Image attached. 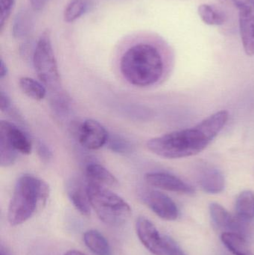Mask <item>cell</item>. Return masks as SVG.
Here are the masks:
<instances>
[{
	"instance_id": "1",
	"label": "cell",
	"mask_w": 254,
	"mask_h": 255,
	"mask_svg": "<svg viewBox=\"0 0 254 255\" xmlns=\"http://www.w3.org/2000/svg\"><path fill=\"white\" fill-rule=\"evenodd\" d=\"M229 114L219 111L191 128L176 130L152 138L146 143L148 149L167 159L196 155L204 151L228 123Z\"/></svg>"
},
{
	"instance_id": "2",
	"label": "cell",
	"mask_w": 254,
	"mask_h": 255,
	"mask_svg": "<svg viewBox=\"0 0 254 255\" xmlns=\"http://www.w3.org/2000/svg\"><path fill=\"white\" fill-rule=\"evenodd\" d=\"M120 70L131 85L141 88L152 86L162 77L164 61L159 50L153 45L137 43L122 55Z\"/></svg>"
},
{
	"instance_id": "3",
	"label": "cell",
	"mask_w": 254,
	"mask_h": 255,
	"mask_svg": "<svg viewBox=\"0 0 254 255\" xmlns=\"http://www.w3.org/2000/svg\"><path fill=\"white\" fill-rule=\"evenodd\" d=\"M46 181L31 175L18 178L9 204L7 219L11 226H19L29 220L37 210L44 206L49 198Z\"/></svg>"
},
{
	"instance_id": "4",
	"label": "cell",
	"mask_w": 254,
	"mask_h": 255,
	"mask_svg": "<svg viewBox=\"0 0 254 255\" xmlns=\"http://www.w3.org/2000/svg\"><path fill=\"white\" fill-rule=\"evenodd\" d=\"M86 190L91 207L103 223L121 226L131 215L130 205L120 196L104 186L87 181Z\"/></svg>"
},
{
	"instance_id": "5",
	"label": "cell",
	"mask_w": 254,
	"mask_h": 255,
	"mask_svg": "<svg viewBox=\"0 0 254 255\" xmlns=\"http://www.w3.org/2000/svg\"><path fill=\"white\" fill-rule=\"evenodd\" d=\"M33 64L37 76L44 86L49 88L52 98L57 97L55 102L64 100L61 94V79L58 64L52 48L50 33L45 31L37 40V44L33 52Z\"/></svg>"
},
{
	"instance_id": "6",
	"label": "cell",
	"mask_w": 254,
	"mask_h": 255,
	"mask_svg": "<svg viewBox=\"0 0 254 255\" xmlns=\"http://www.w3.org/2000/svg\"><path fill=\"white\" fill-rule=\"evenodd\" d=\"M239 9L240 34L245 52L254 55V0H235Z\"/></svg>"
},
{
	"instance_id": "7",
	"label": "cell",
	"mask_w": 254,
	"mask_h": 255,
	"mask_svg": "<svg viewBox=\"0 0 254 255\" xmlns=\"http://www.w3.org/2000/svg\"><path fill=\"white\" fill-rule=\"evenodd\" d=\"M143 202L158 217L167 221L177 220L179 215L178 208L174 201L158 190H149L142 194Z\"/></svg>"
},
{
	"instance_id": "8",
	"label": "cell",
	"mask_w": 254,
	"mask_h": 255,
	"mask_svg": "<svg viewBox=\"0 0 254 255\" xmlns=\"http://www.w3.org/2000/svg\"><path fill=\"white\" fill-rule=\"evenodd\" d=\"M108 132L98 121L92 119L84 121L77 130L79 142L89 150H97L107 144Z\"/></svg>"
},
{
	"instance_id": "9",
	"label": "cell",
	"mask_w": 254,
	"mask_h": 255,
	"mask_svg": "<svg viewBox=\"0 0 254 255\" xmlns=\"http://www.w3.org/2000/svg\"><path fill=\"white\" fill-rule=\"evenodd\" d=\"M145 181L149 185L161 190L180 194H193L195 189L176 175L165 172H150L145 175Z\"/></svg>"
},
{
	"instance_id": "10",
	"label": "cell",
	"mask_w": 254,
	"mask_h": 255,
	"mask_svg": "<svg viewBox=\"0 0 254 255\" xmlns=\"http://www.w3.org/2000/svg\"><path fill=\"white\" fill-rule=\"evenodd\" d=\"M0 140L4 141L20 154H29L32 151V144L26 133L8 121L0 123Z\"/></svg>"
},
{
	"instance_id": "11",
	"label": "cell",
	"mask_w": 254,
	"mask_h": 255,
	"mask_svg": "<svg viewBox=\"0 0 254 255\" xmlns=\"http://www.w3.org/2000/svg\"><path fill=\"white\" fill-rule=\"evenodd\" d=\"M136 229L140 241L148 250L156 255H164L163 237L150 220L144 217H139Z\"/></svg>"
},
{
	"instance_id": "12",
	"label": "cell",
	"mask_w": 254,
	"mask_h": 255,
	"mask_svg": "<svg viewBox=\"0 0 254 255\" xmlns=\"http://www.w3.org/2000/svg\"><path fill=\"white\" fill-rule=\"evenodd\" d=\"M196 177L198 184L205 193L218 194L225 190V176L219 169L211 165H200Z\"/></svg>"
},
{
	"instance_id": "13",
	"label": "cell",
	"mask_w": 254,
	"mask_h": 255,
	"mask_svg": "<svg viewBox=\"0 0 254 255\" xmlns=\"http://www.w3.org/2000/svg\"><path fill=\"white\" fill-rule=\"evenodd\" d=\"M210 213L215 224L226 232H235L243 235L245 233L244 222L240 220L237 216H233L222 205L218 203H211Z\"/></svg>"
},
{
	"instance_id": "14",
	"label": "cell",
	"mask_w": 254,
	"mask_h": 255,
	"mask_svg": "<svg viewBox=\"0 0 254 255\" xmlns=\"http://www.w3.org/2000/svg\"><path fill=\"white\" fill-rule=\"evenodd\" d=\"M66 190L69 199L75 208L83 215H89L91 205L88 197L86 184L85 185L79 178H71L67 181Z\"/></svg>"
},
{
	"instance_id": "15",
	"label": "cell",
	"mask_w": 254,
	"mask_h": 255,
	"mask_svg": "<svg viewBox=\"0 0 254 255\" xmlns=\"http://www.w3.org/2000/svg\"><path fill=\"white\" fill-rule=\"evenodd\" d=\"M88 181L96 183L104 187H116L119 185L117 178L102 165L90 163L85 169Z\"/></svg>"
},
{
	"instance_id": "16",
	"label": "cell",
	"mask_w": 254,
	"mask_h": 255,
	"mask_svg": "<svg viewBox=\"0 0 254 255\" xmlns=\"http://www.w3.org/2000/svg\"><path fill=\"white\" fill-rule=\"evenodd\" d=\"M236 216L244 223L254 219V193L244 190L237 196L235 204Z\"/></svg>"
},
{
	"instance_id": "17",
	"label": "cell",
	"mask_w": 254,
	"mask_h": 255,
	"mask_svg": "<svg viewBox=\"0 0 254 255\" xmlns=\"http://www.w3.org/2000/svg\"><path fill=\"white\" fill-rule=\"evenodd\" d=\"M34 19L29 10L22 9L16 13L13 25L12 34L16 39L28 37L34 30Z\"/></svg>"
},
{
	"instance_id": "18",
	"label": "cell",
	"mask_w": 254,
	"mask_h": 255,
	"mask_svg": "<svg viewBox=\"0 0 254 255\" xmlns=\"http://www.w3.org/2000/svg\"><path fill=\"white\" fill-rule=\"evenodd\" d=\"M221 240L234 255H254L243 235L235 232H225L221 236Z\"/></svg>"
},
{
	"instance_id": "19",
	"label": "cell",
	"mask_w": 254,
	"mask_h": 255,
	"mask_svg": "<svg viewBox=\"0 0 254 255\" xmlns=\"http://www.w3.org/2000/svg\"><path fill=\"white\" fill-rule=\"evenodd\" d=\"M86 247L96 255H112L111 249L106 238L96 230H89L84 235Z\"/></svg>"
},
{
	"instance_id": "20",
	"label": "cell",
	"mask_w": 254,
	"mask_h": 255,
	"mask_svg": "<svg viewBox=\"0 0 254 255\" xmlns=\"http://www.w3.org/2000/svg\"><path fill=\"white\" fill-rule=\"evenodd\" d=\"M19 88L22 92L32 100L40 101L46 95V89L40 82L29 77H22L19 79Z\"/></svg>"
},
{
	"instance_id": "21",
	"label": "cell",
	"mask_w": 254,
	"mask_h": 255,
	"mask_svg": "<svg viewBox=\"0 0 254 255\" xmlns=\"http://www.w3.org/2000/svg\"><path fill=\"white\" fill-rule=\"evenodd\" d=\"M198 13L204 23L209 25H221L225 22V13L216 7L209 4H202L198 8Z\"/></svg>"
},
{
	"instance_id": "22",
	"label": "cell",
	"mask_w": 254,
	"mask_h": 255,
	"mask_svg": "<svg viewBox=\"0 0 254 255\" xmlns=\"http://www.w3.org/2000/svg\"><path fill=\"white\" fill-rule=\"evenodd\" d=\"M90 2L88 0H72L64 10V20L73 22L89 10Z\"/></svg>"
},
{
	"instance_id": "23",
	"label": "cell",
	"mask_w": 254,
	"mask_h": 255,
	"mask_svg": "<svg viewBox=\"0 0 254 255\" xmlns=\"http://www.w3.org/2000/svg\"><path fill=\"white\" fill-rule=\"evenodd\" d=\"M107 144L112 151L117 154H128L134 150L132 143L120 135H110Z\"/></svg>"
},
{
	"instance_id": "24",
	"label": "cell",
	"mask_w": 254,
	"mask_h": 255,
	"mask_svg": "<svg viewBox=\"0 0 254 255\" xmlns=\"http://www.w3.org/2000/svg\"><path fill=\"white\" fill-rule=\"evenodd\" d=\"M17 151H15L4 141L0 140V164L1 167H9L14 164L17 158Z\"/></svg>"
},
{
	"instance_id": "25",
	"label": "cell",
	"mask_w": 254,
	"mask_h": 255,
	"mask_svg": "<svg viewBox=\"0 0 254 255\" xmlns=\"http://www.w3.org/2000/svg\"><path fill=\"white\" fill-rule=\"evenodd\" d=\"M163 249L164 255H186L180 246L170 237H163Z\"/></svg>"
},
{
	"instance_id": "26",
	"label": "cell",
	"mask_w": 254,
	"mask_h": 255,
	"mask_svg": "<svg viewBox=\"0 0 254 255\" xmlns=\"http://www.w3.org/2000/svg\"><path fill=\"white\" fill-rule=\"evenodd\" d=\"M14 3L15 0H0V29L2 30L11 13Z\"/></svg>"
},
{
	"instance_id": "27",
	"label": "cell",
	"mask_w": 254,
	"mask_h": 255,
	"mask_svg": "<svg viewBox=\"0 0 254 255\" xmlns=\"http://www.w3.org/2000/svg\"><path fill=\"white\" fill-rule=\"evenodd\" d=\"M37 154L42 161L44 163H49L52 158V150L45 142L40 141L37 143Z\"/></svg>"
},
{
	"instance_id": "28",
	"label": "cell",
	"mask_w": 254,
	"mask_h": 255,
	"mask_svg": "<svg viewBox=\"0 0 254 255\" xmlns=\"http://www.w3.org/2000/svg\"><path fill=\"white\" fill-rule=\"evenodd\" d=\"M11 107V102L7 94L4 93L2 90L0 92V108L1 112H7Z\"/></svg>"
},
{
	"instance_id": "29",
	"label": "cell",
	"mask_w": 254,
	"mask_h": 255,
	"mask_svg": "<svg viewBox=\"0 0 254 255\" xmlns=\"http://www.w3.org/2000/svg\"><path fill=\"white\" fill-rule=\"evenodd\" d=\"M29 1L33 10L40 11L44 8L49 0H29Z\"/></svg>"
},
{
	"instance_id": "30",
	"label": "cell",
	"mask_w": 254,
	"mask_h": 255,
	"mask_svg": "<svg viewBox=\"0 0 254 255\" xmlns=\"http://www.w3.org/2000/svg\"><path fill=\"white\" fill-rule=\"evenodd\" d=\"M7 72L8 71H7V66L1 58V61H0V78L3 79V78L7 76Z\"/></svg>"
},
{
	"instance_id": "31",
	"label": "cell",
	"mask_w": 254,
	"mask_h": 255,
	"mask_svg": "<svg viewBox=\"0 0 254 255\" xmlns=\"http://www.w3.org/2000/svg\"><path fill=\"white\" fill-rule=\"evenodd\" d=\"M65 255H86L84 253H81L79 251H76V250H71V251L67 252Z\"/></svg>"
},
{
	"instance_id": "32",
	"label": "cell",
	"mask_w": 254,
	"mask_h": 255,
	"mask_svg": "<svg viewBox=\"0 0 254 255\" xmlns=\"http://www.w3.org/2000/svg\"><path fill=\"white\" fill-rule=\"evenodd\" d=\"M0 255H7V253L4 251L2 247H1V250H0Z\"/></svg>"
},
{
	"instance_id": "33",
	"label": "cell",
	"mask_w": 254,
	"mask_h": 255,
	"mask_svg": "<svg viewBox=\"0 0 254 255\" xmlns=\"http://www.w3.org/2000/svg\"><path fill=\"white\" fill-rule=\"evenodd\" d=\"M231 1H232L233 2H234V1H235V0H231Z\"/></svg>"
}]
</instances>
